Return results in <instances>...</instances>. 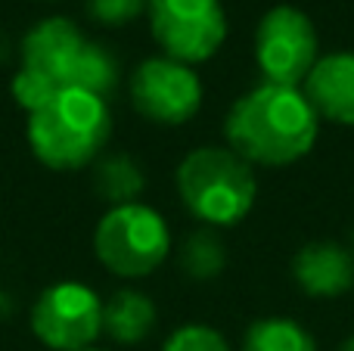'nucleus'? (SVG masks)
I'll list each match as a JSON object with an SVG mask.
<instances>
[{"instance_id":"nucleus-1","label":"nucleus","mask_w":354,"mask_h":351,"mask_svg":"<svg viewBox=\"0 0 354 351\" xmlns=\"http://www.w3.org/2000/svg\"><path fill=\"white\" fill-rule=\"evenodd\" d=\"M320 118L301 87L258 84L224 118L227 146L249 165H292L317 143Z\"/></svg>"},{"instance_id":"nucleus-2","label":"nucleus","mask_w":354,"mask_h":351,"mask_svg":"<svg viewBox=\"0 0 354 351\" xmlns=\"http://www.w3.org/2000/svg\"><path fill=\"white\" fill-rule=\"evenodd\" d=\"M112 134L106 99L84 91H59L28 112V143L53 171H78L100 159Z\"/></svg>"},{"instance_id":"nucleus-3","label":"nucleus","mask_w":354,"mask_h":351,"mask_svg":"<svg viewBox=\"0 0 354 351\" xmlns=\"http://www.w3.org/2000/svg\"><path fill=\"white\" fill-rule=\"evenodd\" d=\"M177 193L189 215L212 227H233L255 205V174L227 146H199L177 165Z\"/></svg>"},{"instance_id":"nucleus-4","label":"nucleus","mask_w":354,"mask_h":351,"mask_svg":"<svg viewBox=\"0 0 354 351\" xmlns=\"http://www.w3.org/2000/svg\"><path fill=\"white\" fill-rule=\"evenodd\" d=\"M93 252L115 277H149L171 252V230L165 218L143 202L115 205L93 230Z\"/></svg>"},{"instance_id":"nucleus-5","label":"nucleus","mask_w":354,"mask_h":351,"mask_svg":"<svg viewBox=\"0 0 354 351\" xmlns=\"http://www.w3.org/2000/svg\"><path fill=\"white\" fill-rule=\"evenodd\" d=\"M317 59V31L305 12L286 3L264 12L255 31V62L264 84L301 87Z\"/></svg>"},{"instance_id":"nucleus-6","label":"nucleus","mask_w":354,"mask_h":351,"mask_svg":"<svg viewBox=\"0 0 354 351\" xmlns=\"http://www.w3.org/2000/svg\"><path fill=\"white\" fill-rule=\"evenodd\" d=\"M147 12L156 44L183 66L212 59L227 37L221 0H156Z\"/></svg>"},{"instance_id":"nucleus-7","label":"nucleus","mask_w":354,"mask_h":351,"mask_svg":"<svg viewBox=\"0 0 354 351\" xmlns=\"http://www.w3.org/2000/svg\"><path fill=\"white\" fill-rule=\"evenodd\" d=\"M31 330L53 351H84L103 333V302L84 283H56L37 296Z\"/></svg>"},{"instance_id":"nucleus-8","label":"nucleus","mask_w":354,"mask_h":351,"mask_svg":"<svg viewBox=\"0 0 354 351\" xmlns=\"http://www.w3.org/2000/svg\"><path fill=\"white\" fill-rule=\"evenodd\" d=\"M131 103L156 124H187L202 106V81L183 62L153 56L131 75Z\"/></svg>"},{"instance_id":"nucleus-9","label":"nucleus","mask_w":354,"mask_h":351,"mask_svg":"<svg viewBox=\"0 0 354 351\" xmlns=\"http://www.w3.org/2000/svg\"><path fill=\"white\" fill-rule=\"evenodd\" d=\"M87 37L72 19L50 16L41 19L28 35L22 37V72L47 81L53 91H75L81 56L87 50Z\"/></svg>"},{"instance_id":"nucleus-10","label":"nucleus","mask_w":354,"mask_h":351,"mask_svg":"<svg viewBox=\"0 0 354 351\" xmlns=\"http://www.w3.org/2000/svg\"><path fill=\"white\" fill-rule=\"evenodd\" d=\"M301 91L317 118L354 128V50H339L317 59Z\"/></svg>"},{"instance_id":"nucleus-11","label":"nucleus","mask_w":354,"mask_h":351,"mask_svg":"<svg viewBox=\"0 0 354 351\" xmlns=\"http://www.w3.org/2000/svg\"><path fill=\"white\" fill-rule=\"evenodd\" d=\"M292 280L311 298H339L354 286V255L342 243H308L292 258Z\"/></svg>"},{"instance_id":"nucleus-12","label":"nucleus","mask_w":354,"mask_h":351,"mask_svg":"<svg viewBox=\"0 0 354 351\" xmlns=\"http://www.w3.org/2000/svg\"><path fill=\"white\" fill-rule=\"evenodd\" d=\"M156 327V305L137 290H118L103 305V330L122 345H137Z\"/></svg>"},{"instance_id":"nucleus-13","label":"nucleus","mask_w":354,"mask_h":351,"mask_svg":"<svg viewBox=\"0 0 354 351\" xmlns=\"http://www.w3.org/2000/svg\"><path fill=\"white\" fill-rule=\"evenodd\" d=\"M93 187H97V193L112 209H115V205H131V202H137V196L143 193V171L131 155L112 153L97 162Z\"/></svg>"},{"instance_id":"nucleus-14","label":"nucleus","mask_w":354,"mask_h":351,"mask_svg":"<svg viewBox=\"0 0 354 351\" xmlns=\"http://www.w3.org/2000/svg\"><path fill=\"white\" fill-rule=\"evenodd\" d=\"M243 351H317V345L292 317H261L245 330Z\"/></svg>"},{"instance_id":"nucleus-15","label":"nucleus","mask_w":354,"mask_h":351,"mask_svg":"<svg viewBox=\"0 0 354 351\" xmlns=\"http://www.w3.org/2000/svg\"><path fill=\"white\" fill-rule=\"evenodd\" d=\"M180 265L189 280H214L227 265L224 243L212 230H196L180 252Z\"/></svg>"},{"instance_id":"nucleus-16","label":"nucleus","mask_w":354,"mask_h":351,"mask_svg":"<svg viewBox=\"0 0 354 351\" xmlns=\"http://www.w3.org/2000/svg\"><path fill=\"white\" fill-rule=\"evenodd\" d=\"M162 351H230V345L218 330L202 327V323H187L177 333H171V339L165 342Z\"/></svg>"},{"instance_id":"nucleus-17","label":"nucleus","mask_w":354,"mask_h":351,"mask_svg":"<svg viewBox=\"0 0 354 351\" xmlns=\"http://www.w3.org/2000/svg\"><path fill=\"white\" fill-rule=\"evenodd\" d=\"M143 10H149L147 0H87L91 19H97L100 25H109V28L134 22Z\"/></svg>"},{"instance_id":"nucleus-18","label":"nucleus","mask_w":354,"mask_h":351,"mask_svg":"<svg viewBox=\"0 0 354 351\" xmlns=\"http://www.w3.org/2000/svg\"><path fill=\"white\" fill-rule=\"evenodd\" d=\"M339 351H354V336H351V339H345L342 345H339Z\"/></svg>"},{"instance_id":"nucleus-19","label":"nucleus","mask_w":354,"mask_h":351,"mask_svg":"<svg viewBox=\"0 0 354 351\" xmlns=\"http://www.w3.org/2000/svg\"><path fill=\"white\" fill-rule=\"evenodd\" d=\"M84 351H103V348H84Z\"/></svg>"},{"instance_id":"nucleus-20","label":"nucleus","mask_w":354,"mask_h":351,"mask_svg":"<svg viewBox=\"0 0 354 351\" xmlns=\"http://www.w3.org/2000/svg\"><path fill=\"white\" fill-rule=\"evenodd\" d=\"M147 3H149V6H153V3H156V0H147Z\"/></svg>"}]
</instances>
